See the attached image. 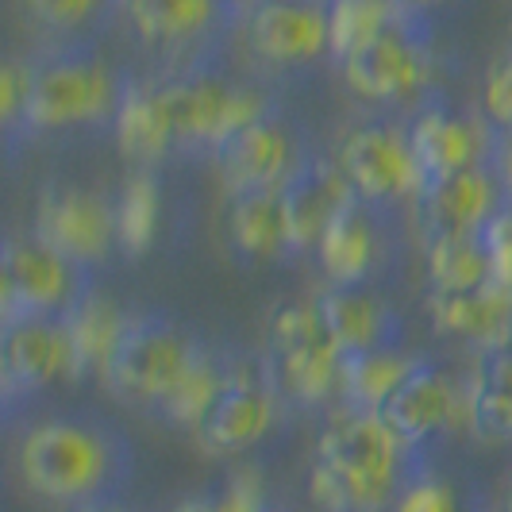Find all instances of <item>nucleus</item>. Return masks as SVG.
Instances as JSON below:
<instances>
[{"instance_id": "1", "label": "nucleus", "mask_w": 512, "mask_h": 512, "mask_svg": "<svg viewBox=\"0 0 512 512\" xmlns=\"http://www.w3.org/2000/svg\"><path fill=\"white\" fill-rule=\"evenodd\" d=\"M278 101L251 81L220 70V62L174 74L131 77L112 124L116 147L135 170H158L181 158H216L235 131L274 112Z\"/></svg>"}, {"instance_id": "2", "label": "nucleus", "mask_w": 512, "mask_h": 512, "mask_svg": "<svg viewBox=\"0 0 512 512\" xmlns=\"http://www.w3.org/2000/svg\"><path fill=\"white\" fill-rule=\"evenodd\" d=\"M16 466L31 497L58 509H85L120 497L131 482V443L93 412H54L20 436Z\"/></svg>"}, {"instance_id": "3", "label": "nucleus", "mask_w": 512, "mask_h": 512, "mask_svg": "<svg viewBox=\"0 0 512 512\" xmlns=\"http://www.w3.org/2000/svg\"><path fill=\"white\" fill-rule=\"evenodd\" d=\"M424 466L382 412L339 409L316 439L308 497L320 512H389Z\"/></svg>"}, {"instance_id": "4", "label": "nucleus", "mask_w": 512, "mask_h": 512, "mask_svg": "<svg viewBox=\"0 0 512 512\" xmlns=\"http://www.w3.org/2000/svg\"><path fill=\"white\" fill-rule=\"evenodd\" d=\"M24 139L66 135V131H101L116 124L120 104L131 89V74L101 54L97 43L77 47H39L27 54Z\"/></svg>"}, {"instance_id": "5", "label": "nucleus", "mask_w": 512, "mask_h": 512, "mask_svg": "<svg viewBox=\"0 0 512 512\" xmlns=\"http://www.w3.org/2000/svg\"><path fill=\"white\" fill-rule=\"evenodd\" d=\"M205 347V339H197L166 312H131L128 328L104 366L101 385L120 405L158 416V409L189 378V370L201 362Z\"/></svg>"}, {"instance_id": "6", "label": "nucleus", "mask_w": 512, "mask_h": 512, "mask_svg": "<svg viewBox=\"0 0 512 512\" xmlns=\"http://www.w3.org/2000/svg\"><path fill=\"white\" fill-rule=\"evenodd\" d=\"M343 85L366 104L420 112L424 104L439 101L443 85V58L432 43V20L405 16L389 27L382 39L339 62Z\"/></svg>"}, {"instance_id": "7", "label": "nucleus", "mask_w": 512, "mask_h": 512, "mask_svg": "<svg viewBox=\"0 0 512 512\" xmlns=\"http://www.w3.org/2000/svg\"><path fill=\"white\" fill-rule=\"evenodd\" d=\"M266 362L282 389L285 405L328 409L343 401V362L320 301H285L270 312L266 324Z\"/></svg>"}, {"instance_id": "8", "label": "nucleus", "mask_w": 512, "mask_h": 512, "mask_svg": "<svg viewBox=\"0 0 512 512\" xmlns=\"http://www.w3.org/2000/svg\"><path fill=\"white\" fill-rule=\"evenodd\" d=\"M116 24L162 62L154 74L220 62L228 35L239 31V20L220 0H120Z\"/></svg>"}, {"instance_id": "9", "label": "nucleus", "mask_w": 512, "mask_h": 512, "mask_svg": "<svg viewBox=\"0 0 512 512\" xmlns=\"http://www.w3.org/2000/svg\"><path fill=\"white\" fill-rule=\"evenodd\" d=\"M97 274L39 243L31 231L8 235L0 247V324L66 320L89 293Z\"/></svg>"}, {"instance_id": "10", "label": "nucleus", "mask_w": 512, "mask_h": 512, "mask_svg": "<svg viewBox=\"0 0 512 512\" xmlns=\"http://www.w3.org/2000/svg\"><path fill=\"white\" fill-rule=\"evenodd\" d=\"M285 397L270 362L247 359V355H231L228 382L220 389V397L212 401V409L205 412V420L197 424V447L212 455V459H231V455H247L251 447H258L270 436L282 420Z\"/></svg>"}, {"instance_id": "11", "label": "nucleus", "mask_w": 512, "mask_h": 512, "mask_svg": "<svg viewBox=\"0 0 512 512\" xmlns=\"http://www.w3.org/2000/svg\"><path fill=\"white\" fill-rule=\"evenodd\" d=\"M335 162L351 181L355 197L385 212L412 208L424 189V170L416 162L405 120H362L343 135Z\"/></svg>"}, {"instance_id": "12", "label": "nucleus", "mask_w": 512, "mask_h": 512, "mask_svg": "<svg viewBox=\"0 0 512 512\" xmlns=\"http://www.w3.org/2000/svg\"><path fill=\"white\" fill-rule=\"evenodd\" d=\"M31 235L62 258L97 274L112 262V255H120L116 197L74 181H47L35 197Z\"/></svg>"}, {"instance_id": "13", "label": "nucleus", "mask_w": 512, "mask_h": 512, "mask_svg": "<svg viewBox=\"0 0 512 512\" xmlns=\"http://www.w3.org/2000/svg\"><path fill=\"white\" fill-rule=\"evenodd\" d=\"M312 158L316 151L305 131L282 108H274L258 116L255 124L235 131L216 151L212 166L224 181L228 197H239V193H285L312 166Z\"/></svg>"}, {"instance_id": "14", "label": "nucleus", "mask_w": 512, "mask_h": 512, "mask_svg": "<svg viewBox=\"0 0 512 512\" xmlns=\"http://www.w3.org/2000/svg\"><path fill=\"white\" fill-rule=\"evenodd\" d=\"M316 262H320L328 285H374V289H382V282L401 262L397 212L355 201L320 239Z\"/></svg>"}, {"instance_id": "15", "label": "nucleus", "mask_w": 512, "mask_h": 512, "mask_svg": "<svg viewBox=\"0 0 512 512\" xmlns=\"http://www.w3.org/2000/svg\"><path fill=\"white\" fill-rule=\"evenodd\" d=\"M409 143L416 151V162L424 178H447L470 166H497L501 170V135L489 128L482 112H462L443 101L424 104L412 112L409 120Z\"/></svg>"}, {"instance_id": "16", "label": "nucleus", "mask_w": 512, "mask_h": 512, "mask_svg": "<svg viewBox=\"0 0 512 512\" xmlns=\"http://www.w3.org/2000/svg\"><path fill=\"white\" fill-rule=\"evenodd\" d=\"M239 35L255 62L270 70H301L332 54L328 0H262L243 16Z\"/></svg>"}, {"instance_id": "17", "label": "nucleus", "mask_w": 512, "mask_h": 512, "mask_svg": "<svg viewBox=\"0 0 512 512\" xmlns=\"http://www.w3.org/2000/svg\"><path fill=\"white\" fill-rule=\"evenodd\" d=\"M509 197V185L497 166H470L447 178L424 181L409 212L424 243L443 235H482Z\"/></svg>"}, {"instance_id": "18", "label": "nucleus", "mask_w": 512, "mask_h": 512, "mask_svg": "<svg viewBox=\"0 0 512 512\" xmlns=\"http://www.w3.org/2000/svg\"><path fill=\"white\" fill-rule=\"evenodd\" d=\"M62 378L74 382L70 339L62 320L0 324V401L8 416H16L24 401H35Z\"/></svg>"}, {"instance_id": "19", "label": "nucleus", "mask_w": 512, "mask_h": 512, "mask_svg": "<svg viewBox=\"0 0 512 512\" xmlns=\"http://www.w3.org/2000/svg\"><path fill=\"white\" fill-rule=\"evenodd\" d=\"M382 416L412 451L428 455L439 436L466 428V378L424 359V366H416L409 382L389 397Z\"/></svg>"}, {"instance_id": "20", "label": "nucleus", "mask_w": 512, "mask_h": 512, "mask_svg": "<svg viewBox=\"0 0 512 512\" xmlns=\"http://www.w3.org/2000/svg\"><path fill=\"white\" fill-rule=\"evenodd\" d=\"M320 312L332 328L335 343L347 359L405 347V316L374 285H328L320 297Z\"/></svg>"}, {"instance_id": "21", "label": "nucleus", "mask_w": 512, "mask_h": 512, "mask_svg": "<svg viewBox=\"0 0 512 512\" xmlns=\"http://www.w3.org/2000/svg\"><path fill=\"white\" fill-rule=\"evenodd\" d=\"M424 312L432 328L447 339L466 343L474 355L509 351L512 347V289L501 282H486L466 293H436L428 289Z\"/></svg>"}, {"instance_id": "22", "label": "nucleus", "mask_w": 512, "mask_h": 512, "mask_svg": "<svg viewBox=\"0 0 512 512\" xmlns=\"http://www.w3.org/2000/svg\"><path fill=\"white\" fill-rule=\"evenodd\" d=\"M282 197L285 212H289V231H293L297 255H316V247L328 235V228L359 201L347 174H343V166L335 158H328V154H316L312 166L285 189Z\"/></svg>"}, {"instance_id": "23", "label": "nucleus", "mask_w": 512, "mask_h": 512, "mask_svg": "<svg viewBox=\"0 0 512 512\" xmlns=\"http://www.w3.org/2000/svg\"><path fill=\"white\" fill-rule=\"evenodd\" d=\"M228 243L243 266H270L297 255L282 193L228 197Z\"/></svg>"}, {"instance_id": "24", "label": "nucleus", "mask_w": 512, "mask_h": 512, "mask_svg": "<svg viewBox=\"0 0 512 512\" xmlns=\"http://www.w3.org/2000/svg\"><path fill=\"white\" fill-rule=\"evenodd\" d=\"M466 432L486 447L512 443V347L474 355L466 374Z\"/></svg>"}, {"instance_id": "25", "label": "nucleus", "mask_w": 512, "mask_h": 512, "mask_svg": "<svg viewBox=\"0 0 512 512\" xmlns=\"http://www.w3.org/2000/svg\"><path fill=\"white\" fill-rule=\"evenodd\" d=\"M131 312L112 293H104L101 285L81 301V305L62 320L66 339H70V362H74V382H101L104 366L112 359L120 335L128 328Z\"/></svg>"}, {"instance_id": "26", "label": "nucleus", "mask_w": 512, "mask_h": 512, "mask_svg": "<svg viewBox=\"0 0 512 512\" xmlns=\"http://www.w3.org/2000/svg\"><path fill=\"white\" fill-rule=\"evenodd\" d=\"M16 12L39 35V47H77L97 43L116 24L120 0H16Z\"/></svg>"}, {"instance_id": "27", "label": "nucleus", "mask_w": 512, "mask_h": 512, "mask_svg": "<svg viewBox=\"0 0 512 512\" xmlns=\"http://www.w3.org/2000/svg\"><path fill=\"white\" fill-rule=\"evenodd\" d=\"M428 355H412L405 347L393 351H374V355H355L343 362V409L382 412L389 397L409 382L416 366H424Z\"/></svg>"}, {"instance_id": "28", "label": "nucleus", "mask_w": 512, "mask_h": 512, "mask_svg": "<svg viewBox=\"0 0 512 512\" xmlns=\"http://www.w3.org/2000/svg\"><path fill=\"white\" fill-rule=\"evenodd\" d=\"M424 262H428V289H436V293H466V289L493 282V266H489L482 235L428 239Z\"/></svg>"}, {"instance_id": "29", "label": "nucleus", "mask_w": 512, "mask_h": 512, "mask_svg": "<svg viewBox=\"0 0 512 512\" xmlns=\"http://www.w3.org/2000/svg\"><path fill=\"white\" fill-rule=\"evenodd\" d=\"M162 220V185L158 170H135L124 189L116 193V228H120V255L139 258L154 247Z\"/></svg>"}, {"instance_id": "30", "label": "nucleus", "mask_w": 512, "mask_h": 512, "mask_svg": "<svg viewBox=\"0 0 512 512\" xmlns=\"http://www.w3.org/2000/svg\"><path fill=\"white\" fill-rule=\"evenodd\" d=\"M409 12H401L389 0H328V27H332L335 66L374 39H382L389 27H397Z\"/></svg>"}, {"instance_id": "31", "label": "nucleus", "mask_w": 512, "mask_h": 512, "mask_svg": "<svg viewBox=\"0 0 512 512\" xmlns=\"http://www.w3.org/2000/svg\"><path fill=\"white\" fill-rule=\"evenodd\" d=\"M170 512H270V497H266V482L258 470H239L220 493L185 497Z\"/></svg>"}, {"instance_id": "32", "label": "nucleus", "mask_w": 512, "mask_h": 512, "mask_svg": "<svg viewBox=\"0 0 512 512\" xmlns=\"http://www.w3.org/2000/svg\"><path fill=\"white\" fill-rule=\"evenodd\" d=\"M482 116L489 128L501 135V143L512 139V43L486 66L482 77Z\"/></svg>"}, {"instance_id": "33", "label": "nucleus", "mask_w": 512, "mask_h": 512, "mask_svg": "<svg viewBox=\"0 0 512 512\" xmlns=\"http://www.w3.org/2000/svg\"><path fill=\"white\" fill-rule=\"evenodd\" d=\"M389 512H462V493L451 478L424 466L409 486L401 489V497L393 501Z\"/></svg>"}, {"instance_id": "34", "label": "nucleus", "mask_w": 512, "mask_h": 512, "mask_svg": "<svg viewBox=\"0 0 512 512\" xmlns=\"http://www.w3.org/2000/svg\"><path fill=\"white\" fill-rule=\"evenodd\" d=\"M27 85H31V66L27 58H8L0 70V128L8 147L24 139V112H27Z\"/></svg>"}, {"instance_id": "35", "label": "nucleus", "mask_w": 512, "mask_h": 512, "mask_svg": "<svg viewBox=\"0 0 512 512\" xmlns=\"http://www.w3.org/2000/svg\"><path fill=\"white\" fill-rule=\"evenodd\" d=\"M482 243H486L489 266H493V282L512 289V197L482 228Z\"/></svg>"}, {"instance_id": "36", "label": "nucleus", "mask_w": 512, "mask_h": 512, "mask_svg": "<svg viewBox=\"0 0 512 512\" xmlns=\"http://www.w3.org/2000/svg\"><path fill=\"white\" fill-rule=\"evenodd\" d=\"M389 4H397L401 12H409V16H416V20H432L436 12L451 8V4H459V0H389Z\"/></svg>"}, {"instance_id": "37", "label": "nucleus", "mask_w": 512, "mask_h": 512, "mask_svg": "<svg viewBox=\"0 0 512 512\" xmlns=\"http://www.w3.org/2000/svg\"><path fill=\"white\" fill-rule=\"evenodd\" d=\"M220 4H224V8H228L231 16H235V20L243 24V16H247V12H255V8L262 4V0H220Z\"/></svg>"}, {"instance_id": "38", "label": "nucleus", "mask_w": 512, "mask_h": 512, "mask_svg": "<svg viewBox=\"0 0 512 512\" xmlns=\"http://www.w3.org/2000/svg\"><path fill=\"white\" fill-rule=\"evenodd\" d=\"M77 512H135V509H128L120 497H112V501H97V505H85V509Z\"/></svg>"}, {"instance_id": "39", "label": "nucleus", "mask_w": 512, "mask_h": 512, "mask_svg": "<svg viewBox=\"0 0 512 512\" xmlns=\"http://www.w3.org/2000/svg\"><path fill=\"white\" fill-rule=\"evenodd\" d=\"M501 178L512 193V139H505V147H501Z\"/></svg>"}]
</instances>
